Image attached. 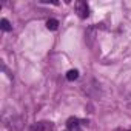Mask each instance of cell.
I'll use <instances>...</instances> for the list:
<instances>
[{"mask_svg":"<svg viewBox=\"0 0 131 131\" xmlns=\"http://www.w3.org/2000/svg\"><path fill=\"white\" fill-rule=\"evenodd\" d=\"M45 129V123H36L31 126V131H43Z\"/></svg>","mask_w":131,"mask_h":131,"instance_id":"obj_5","label":"cell"},{"mask_svg":"<svg viewBox=\"0 0 131 131\" xmlns=\"http://www.w3.org/2000/svg\"><path fill=\"white\" fill-rule=\"evenodd\" d=\"M0 28H2L3 31H6V32L13 29V26H11V23H9V22H8L6 19H2V20H0Z\"/></svg>","mask_w":131,"mask_h":131,"instance_id":"obj_4","label":"cell"},{"mask_svg":"<svg viewBox=\"0 0 131 131\" xmlns=\"http://www.w3.org/2000/svg\"><path fill=\"white\" fill-rule=\"evenodd\" d=\"M77 77H79V71H77V70H70V71L67 73V79H68L70 82L76 80Z\"/></svg>","mask_w":131,"mask_h":131,"instance_id":"obj_3","label":"cell"},{"mask_svg":"<svg viewBox=\"0 0 131 131\" xmlns=\"http://www.w3.org/2000/svg\"><path fill=\"white\" fill-rule=\"evenodd\" d=\"M76 11H77L80 19H86L90 16V6H88L86 2H82V0L76 2Z\"/></svg>","mask_w":131,"mask_h":131,"instance_id":"obj_1","label":"cell"},{"mask_svg":"<svg viewBox=\"0 0 131 131\" xmlns=\"http://www.w3.org/2000/svg\"><path fill=\"white\" fill-rule=\"evenodd\" d=\"M46 28L51 29V31H56L59 28V22L56 19H49V20H46Z\"/></svg>","mask_w":131,"mask_h":131,"instance_id":"obj_2","label":"cell"},{"mask_svg":"<svg viewBox=\"0 0 131 131\" xmlns=\"http://www.w3.org/2000/svg\"><path fill=\"white\" fill-rule=\"evenodd\" d=\"M67 131H70V129H67Z\"/></svg>","mask_w":131,"mask_h":131,"instance_id":"obj_6","label":"cell"}]
</instances>
